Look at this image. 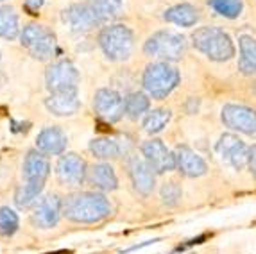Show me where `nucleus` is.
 Wrapping results in <instances>:
<instances>
[{
    "instance_id": "nucleus-6",
    "label": "nucleus",
    "mask_w": 256,
    "mask_h": 254,
    "mask_svg": "<svg viewBox=\"0 0 256 254\" xmlns=\"http://www.w3.org/2000/svg\"><path fill=\"white\" fill-rule=\"evenodd\" d=\"M144 52L149 58H158L162 61H178L186 52V38L172 30H158L149 36L144 45Z\"/></svg>"
},
{
    "instance_id": "nucleus-18",
    "label": "nucleus",
    "mask_w": 256,
    "mask_h": 254,
    "mask_svg": "<svg viewBox=\"0 0 256 254\" xmlns=\"http://www.w3.org/2000/svg\"><path fill=\"white\" fill-rule=\"evenodd\" d=\"M45 106L56 116H72L81 108V100H79L77 90H68V92L50 94L45 100Z\"/></svg>"
},
{
    "instance_id": "nucleus-12",
    "label": "nucleus",
    "mask_w": 256,
    "mask_h": 254,
    "mask_svg": "<svg viewBox=\"0 0 256 254\" xmlns=\"http://www.w3.org/2000/svg\"><path fill=\"white\" fill-rule=\"evenodd\" d=\"M217 152L222 158V161H226L228 165H231L236 170H242L249 163L251 147L244 144L238 136L222 134L220 140L217 142Z\"/></svg>"
},
{
    "instance_id": "nucleus-3",
    "label": "nucleus",
    "mask_w": 256,
    "mask_h": 254,
    "mask_svg": "<svg viewBox=\"0 0 256 254\" xmlns=\"http://www.w3.org/2000/svg\"><path fill=\"white\" fill-rule=\"evenodd\" d=\"M194 47L212 61H228L235 56V45L230 34L218 27H199L192 34Z\"/></svg>"
},
{
    "instance_id": "nucleus-33",
    "label": "nucleus",
    "mask_w": 256,
    "mask_h": 254,
    "mask_svg": "<svg viewBox=\"0 0 256 254\" xmlns=\"http://www.w3.org/2000/svg\"><path fill=\"white\" fill-rule=\"evenodd\" d=\"M48 254H68V250H58V252H48Z\"/></svg>"
},
{
    "instance_id": "nucleus-2",
    "label": "nucleus",
    "mask_w": 256,
    "mask_h": 254,
    "mask_svg": "<svg viewBox=\"0 0 256 254\" xmlns=\"http://www.w3.org/2000/svg\"><path fill=\"white\" fill-rule=\"evenodd\" d=\"M48 174H50V163H48L47 156L40 152L38 148L29 150L26 161H24L26 184H22L16 190V195H14V202H16L18 208H29L38 199Z\"/></svg>"
},
{
    "instance_id": "nucleus-9",
    "label": "nucleus",
    "mask_w": 256,
    "mask_h": 254,
    "mask_svg": "<svg viewBox=\"0 0 256 254\" xmlns=\"http://www.w3.org/2000/svg\"><path fill=\"white\" fill-rule=\"evenodd\" d=\"M94 108L98 118L108 124H115L126 114V98H122V95L115 90L102 88L95 94Z\"/></svg>"
},
{
    "instance_id": "nucleus-31",
    "label": "nucleus",
    "mask_w": 256,
    "mask_h": 254,
    "mask_svg": "<svg viewBox=\"0 0 256 254\" xmlns=\"http://www.w3.org/2000/svg\"><path fill=\"white\" fill-rule=\"evenodd\" d=\"M24 4L27 11H30V14H36V11L43 6V0H24Z\"/></svg>"
},
{
    "instance_id": "nucleus-8",
    "label": "nucleus",
    "mask_w": 256,
    "mask_h": 254,
    "mask_svg": "<svg viewBox=\"0 0 256 254\" xmlns=\"http://www.w3.org/2000/svg\"><path fill=\"white\" fill-rule=\"evenodd\" d=\"M45 82L50 94H58V92H68V90H77L79 84V72L74 66L72 61L61 60L52 63L47 68L45 74Z\"/></svg>"
},
{
    "instance_id": "nucleus-23",
    "label": "nucleus",
    "mask_w": 256,
    "mask_h": 254,
    "mask_svg": "<svg viewBox=\"0 0 256 254\" xmlns=\"http://www.w3.org/2000/svg\"><path fill=\"white\" fill-rule=\"evenodd\" d=\"M90 152L98 160H116L122 152L118 142L108 136H98L90 142Z\"/></svg>"
},
{
    "instance_id": "nucleus-16",
    "label": "nucleus",
    "mask_w": 256,
    "mask_h": 254,
    "mask_svg": "<svg viewBox=\"0 0 256 254\" xmlns=\"http://www.w3.org/2000/svg\"><path fill=\"white\" fill-rule=\"evenodd\" d=\"M61 215H63V200L60 195H45L32 212V224L42 229H50L60 222Z\"/></svg>"
},
{
    "instance_id": "nucleus-22",
    "label": "nucleus",
    "mask_w": 256,
    "mask_h": 254,
    "mask_svg": "<svg viewBox=\"0 0 256 254\" xmlns=\"http://www.w3.org/2000/svg\"><path fill=\"white\" fill-rule=\"evenodd\" d=\"M163 18L166 22L174 24V26L192 27L199 22V11L192 4H178L166 9L165 13H163Z\"/></svg>"
},
{
    "instance_id": "nucleus-10",
    "label": "nucleus",
    "mask_w": 256,
    "mask_h": 254,
    "mask_svg": "<svg viewBox=\"0 0 256 254\" xmlns=\"http://www.w3.org/2000/svg\"><path fill=\"white\" fill-rule=\"evenodd\" d=\"M56 176L58 181L63 186L77 188L84 182L88 170H86V163L81 156H77L76 152H66L60 158L58 165H56Z\"/></svg>"
},
{
    "instance_id": "nucleus-29",
    "label": "nucleus",
    "mask_w": 256,
    "mask_h": 254,
    "mask_svg": "<svg viewBox=\"0 0 256 254\" xmlns=\"http://www.w3.org/2000/svg\"><path fill=\"white\" fill-rule=\"evenodd\" d=\"M18 215L11 210V208L4 206L0 208V234L2 236H13L18 231Z\"/></svg>"
},
{
    "instance_id": "nucleus-1",
    "label": "nucleus",
    "mask_w": 256,
    "mask_h": 254,
    "mask_svg": "<svg viewBox=\"0 0 256 254\" xmlns=\"http://www.w3.org/2000/svg\"><path fill=\"white\" fill-rule=\"evenodd\" d=\"M111 213L110 200L97 192H77L63 200V216L77 224H97Z\"/></svg>"
},
{
    "instance_id": "nucleus-21",
    "label": "nucleus",
    "mask_w": 256,
    "mask_h": 254,
    "mask_svg": "<svg viewBox=\"0 0 256 254\" xmlns=\"http://www.w3.org/2000/svg\"><path fill=\"white\" fill-rule=\"evenodd\" d=\"M240 58H238V70L244 76L256 74V40L252 36L244 34L238 38Z\"/></svg>"
},
{
    "instance_id": "nucleus-17",
    "label": "nucleus",
    "mask_w": 256,
    "mask_h": 254,
    "mask_svg": "<svg viewBox=\"0 0 256 254\" xmlns=\"http://www.w3.org/2000/svg\"><path fill=\"white\" fill-rule=\"evenodd\" d=\"M174 161L176 168L180 170L183 176H186V178H201V176H204L208 172L206 161L196 150L186 147V145H180V147L176 148Z\"/></svg>"
},
{
    "instance_id": "nucleus-32",
    "label": "nucleus",
    "mask_w": 256,
    "mask_h": 254,
    "mask_svg": "<svg viewBox=\"0 0 256 254\" xmlns=\"http://www.w3.org/2000/svg\"><path fill=\"white\" fill-rule=\"evenodd\" d=\"M249 170H251L252 178L256 179V145L251 147V152H249V163H248Z\"/></svg>"
},
{
    "instance_id": "nucleus-34",
    "label": "nucleus",
    "mask_w": 256,
    "mask_h": 254,
    "mask_svg": "<svg viewBox=\"0 0 256 254\" xmlns=\"http://www.w3.org/2000/svg\"><path fill=\"white\" fill-rule=\"evenodd\" d=\"M254 95H256V80H254Z\"/></svg>"
},
{
    "instance_id": "nucleus-30",
    "label": "nucleus",
    "mask_w": 256,
    "mask_h": 254,
    "mask_svg": "<svg viewBox=\"0 0 256 254\" xmlns=\"http://www.w3.org/2000/svg\"><path fill=\"white\" fill-rule=\"evenodd\" d=\"M162 199L166 206H176L181 200V186L176 181H168L162 188Z\"/></svg>"
},
{
    "instance_id": "nucleus-5",
    "label": "nucleus",
    "mask_w": 256,
    "mask_h": 254,
    "mask_svg": "<svg viewBox=\"0 0 256 254\" xmlns=\"http://www.w3.org/2000/svg\"><path fill=\"white\" fill-rule=\"evenodd\" d=\"M144 88L152 98H165L176 86L180 84V72L168 61L150 63L144 72Z\"/></svg>"
},
{
    "instance_id": "nucleus-19",
    "label": "nucleus",
    "mask_w": 256,
    "mask_h": 254,
    "mask_svg": "<svg viewBox=\"0 0 256 254\" xmlns=\"http://www.w3.org/2000/svg\"><path fill=\"white\" fill-rule=\"evenodd\" d=\"M68 144V138L60 127H47L36 138V148L45 156H58L63 154Z\"/></svg>"
},
{
    "instance_id": "nucleus-15",
    "label": "nucleus",
    "mask_w": 256,
    "mask_h": 254,
    "mask_svg": "<svg viewBox=\"0 0 256 254\" xmlns=\"http://www.w3.org/2000/svg\"><path fill=\"white\" fill-rule=\"evenodd\" d=\"M128 170L132 186L138 194L144 197L152 194L154 184H156V172L150 168V165L146 160H140L138 156H129Z\"/></svg>"
},
{
    "instance_id": "nucleus-14",
    "label": "nucleus",
    "mask_w": 256,
    "mask_h": 254,
    "mask_svg": "<svg viewBox=\"0 0 256 254\" xmlns=\"http://www.w3.org/2000/svg\"><path fill=\"white\" fill-rule=\"evenodd\" d=\"M142 154H144V160L150 165V168L156 172V174H165L168 170L176 168V161H174V152H170L166 145L163 144L158 138H152V140L144 142L142 145Z\"/></svg>"
},
{
    "instance_id": "nucleus-13",
    "label": "nucleus",
    "mask_w": 256,
    "mask_h": 254,
    "mask_svg": "<svg viewBox=\"0 0 256 254\" xmlns=\"http://www.w3.org/2000/svg\"><path fill=\"white\" fill-rule=\"evenodd\" d=\"M64 24L76 32H88L94 27L100 26L102 22L98 18L97 11L92 6V2H82V4H72L63 11Z\"/></svg>"
},
{
    "instance_id": "nucleus-7",
    "label": "nucleus",
    "mask_w": 256,
    "mask_h": 254,
    "mask_svg": "<svg viewBox=\"0 0 256 254\" xmlns=\"http://www.w3.org/2000/svg\"><path fill=\"white\" fill-rule=\"evenodd\" d=\"M22 47H26L29 54L40 61H48L58 52V42L52 30L40 24H29L20 32Z\"/></svg>"
},
{
    "instance_id": "nucleus-11",
    "label": "nucleus",
    "mask_w": 256,
    "mask_h": 254,
    "mask_svg": "<svg viewBox=\"0 0 256 254\" xmlns=\"http://www.w3.org/2000/svg\"><path fill=\"white\" fill-rule=\"evenodd\" d=\"M224 126L233 131L256 138V111L252 108L240 106V104H226L220 114Z\"/></svg>"
},
{
    "instance_id": "nucleus-27",
    "label": "nucleus",
    "mask_w": 256,
    "mask_h": 254,
    "mask_svg": "<svg viewBox=\"0 0 256 254\" xmlns=\"http://www.w3.org/2000/svg\"><path fill=\"white\" fill-rule=\"evenodd\" d=\"M90 2L102 24L118 16L122 11V4H124V0H90Z\"/></svg>"
},
{
    "instance_id": "nucleus-20",
    "label": "nucleus",
    "mask_w": 256,
    "mask_h": 254,
    "mask_svg": "<svg viewBox=\"0 0 256 254\" xmlns=\"http://www.w3.org/2000/svg\"><path fill=\"white\" fill-rule=\"evenodd\" d=\"M88 182L97 190L113 192L118 188V178H116L113 166L108 163H97L88 170Z\"/></svg>"
},
{
    "instance_id": "nucleus-26",
    "label": "nucleus",
    "mask_w": 256,
    "mask_h": 254,
    "mask_svg": "<svg viewBox=\"0 0 256 254\" xmlns=\"http://www.w3.org/2000/svg\"><path fill=\"white\" fill-rule=\"evenodd\" d=\"M168 122H170V111L158 108V110H152L147 113V116L144 118V129L150 134H156V132L163 131Z\"/></svg>"
},
{
    "instance_id": "nucleus-28",
    "label": "nucleus",
    "mask_w": 256,
    "mask_h": 254,
    "mask_svg": "<svg viewBox=\"0 0 256 254\" xmlns=\"http://www.w3.org/2000/svg\"><path fill=\"white\" fill-rule=\"evenodd\" d=\"M208 6L224 18H238L242 13V0H208Z\"/></svg>"
},
{
    "instance_id": "nucleus-4",
    "label": "nucleus",
    "mask_w": 256,
    "mask_h": 254,
    "mask_svg": "<svg viewBox=\"0 0 256 254\" xmlns=\"http://www.w3.org/2000/svg\"><path fill=\"white\" fill-rule=\"evenodd\" d=\"M98 45L110 61H126L134 48V34L124 24L106 26L98 34Z\"/></svg>"
},
{
    "instance_id": "nucleus-25",
    "label": "nucleus",
    "mask_w": 256,
    "mask_h": 254,
    "mask_svg": "<svg viewBox=\"0 0 256 254\" xmlns=\"http://www.w3.org/2000/svg\"><path fill=\"white\" fill-rule=\"evenodd\" d=\"M150 108V98L142 92H132L126 97V114L131 120H138Z\"/></svg>"
},
{
    "instance_id": "nucleus-24",
    "label": "nucleus",
    "mask_w": 256,
    "mask_h": 254,
    "mask_svg": "<svg viewBox=\"0 0 256 254\" xmlns=\"http://www.w3.org/2000/svg\"><path fill=\"white\" fill-rule=\"evenodd\" d=\"M20 34L18 14L11 6H0V38L14 40Z\"/></svg>"
}]
</instances>
